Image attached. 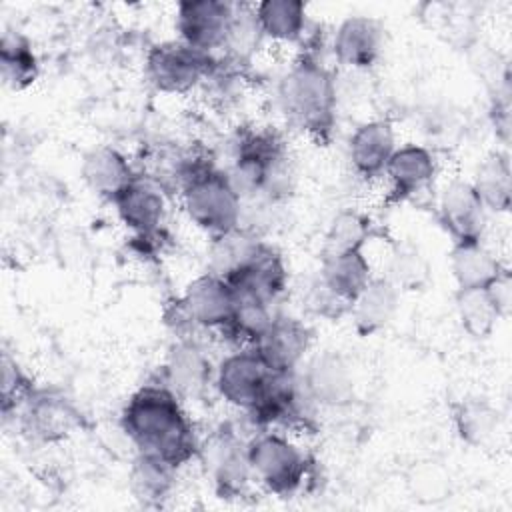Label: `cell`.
<instances>
[{"instance_id": "1", "label": "cell", "mask_w": 512, "mask_h": 512, "mask_svg": "<svg viewBox=\"0 0 512 512\" xmlns=\"http://www.w3.org/2000/svg\"><path fill=\"white\" fill-rule=\"evenodd\" d=\"M122 432L138 454L162 460L176 470L198 456L200 442L180 396L166 382L140 386L120 414Z\"/></svg>"}, {"instance_id": "2", "label": "cell", "mask_w": 512, "mask_h": 512, "mask_svg": "<svg viewBox=\"0 0 512 512\" xmlns=\"http://www.w3.org/2000/svg\"><path fill=\"white\" fill-rule=\"evenodd\" d=\"M278 102L292 126L326 144L336 124V76L312 52L302 50L278 84Z\"/></svg>"}, {"instance_id": "3", "label": "cell", "mask_w": 512, "mask_h": 512, "mask_svg": "<svg viewBox=\"0 0 512 512\" xmlns=\"http://www.w3.org/2000/svg\"><path fill=\"white\" fill-rule=\"evenodd\" d=\"M178 194L188 220L210 238L228 234L242 222L240 192L228 172L216 168L206 156H200L190 168Z\"/></svg>"}, {"instance_id": "4", "label": "cell", "mask_w": 512, "mask_h": 512, "mask_svg": "<svg viewBox=\"0 0 512 512\" xmlns=\"http://www.w3.org/2000/svg\"><path fill=\"white\" fill-rule=\"evenodd\" d=\"M254 482L276 496H290L304 486L310 460L286 434L262 428L246 442Z\"/></svg>"}, {"instance_id": "5", "label": "cell", "mask_w": 512, "mask_h": 512, "mask_svg": "<svg viewBox=\"0 0 512 512\" xmlns=\"http://www.w3.org/2000/svg\"><path fill=\"white\" fill-rule=\"evenodd\" d=\"M218 60L180 40L150 46L144 58V76L162 94H188L204 84Z\"/></svg>"}, {"instance_id": "6", "label": "cell", "mask_w": 512, "mask_h": 512, "mask_svg": "<svg viewBox=\"0 0 512 512\" xmlns=\"http://www.w3.org/2000/svg\"><path fill=\"white\" fill-rule=\"evenodd\" d=\"M274 378L276 372H272L258 352L248 346L228 354L218 364L214 372V388L226 404L250 414L262 404Z\"/></svg>"}, {"instance_id": "7", "label": "cell", "mask_w": 512, "mask_h": 512, "mask_svg": "<svg viewBox=\"0 0 512 512\" xmlns=\"http://www.w3.org/2000/svg\"><path fill=\"white\" fill-rule=\"evenodd\" d=\"M238 6L224 0H184L176 6L178 40L212 54L224 50Z\"/></svg>"}, {"instance_id": "8", "label": "cell", "mask_w": 512, "mask_h": 512, "mask_svg": "<svg viewBox=\"0 0 512 512\" xmlns=\"http://www.w3.org/2000/svg\"><path fill=\"white\" fill-rule=\"evenodd\" d=\"M198 458L206 466V474L220 498H242L252 478L246 442H242L232 430L214 432L204 444H200Z\"/></svg>"}, {"instance_id": "9", "label": "cell", "mask_w": 512, "mask_h": 512, "mask_svg": "<svg viewBox=\"0 0 512 512\" xmlns=\"http://www.w3.org/2000/svg\"><path fill=\"white\" fill-rule=\"evenodd\" d=\"M178 310L188 324L226 334L234 318L236 294L224 278L204 272L184 288Z\"/></svg>"}, {"instance_id": "10", "label": "cell", "mask_w": 512, "mask_h": 512, "mask_svg": "<svg viewBox=\"0 0 512 512\" xmlns=\"http://www.w3.org/2000/svg\"><path fill=\"white\" fill-rule=\"evenodd\" d=\"M112 206L120 222L132 232V240L152 242L166 222L164 188L152 178L138 174L114 200Z\"/></svg>"}, {"instance_id": "11", "label": "cell", "mask_w": 512, "mask_h": 512, "mask_svg": "<svg viewBox=\"0 0 512 512\" xmlns=\"http://www.w3.org/2000/svg\"><path fill=\"white\" fill-rule=\"evenodd\" d=\"M22 430L44 444L60 442L80 424V414L72 402L54 390L34 388L18 408Z\"/></svg>"}, {"instance_id": "12", "label": "cell", "mask_w": 512, "mask_h": 512, "mask_svg": "<svg viewBox=\"0 0 512 512\" xmlns=\"http://www.w3.org/2000/svg\"><path fill=\"white\" fill-rule=\"evenodd\" d=\"M226 282L236 296L274 306L288 288V268L282 254L264 240L258 252Z\"/></svg>"}, {"instance_id": "13", "label": "cell", "mask_w": 512, "mask_h": 512, "mask_svg": "<svg viewBox=\"0 0 512 512\" xmlns=\"http://www.w3.org/2000/svg\"><path fill=\"white\" fill-rule=\"evenodd\" d=\"M312 346V330L298 318L276 314L252 344L258 356L276 374H292Z\"/></svg>"}, {"instance_id": "14", "label": "cell", "mask_w": 512, "mask_h": 512, "mask_svg": "<svg viewBox=\"0 0 512 512\" xmlns=\"http://www.w3.org/2000/svg\"><path fill=\"white\" fill-rule=\"evenodd\" d=\"M438 174V162L430 148L414 142L398 146L384 170L388 178L386 206L402 204L426 190Z\"/></svg>"}, {"instance_id": "15", "label": "cell", "mask_w": 512, "mask_h": 512, "mask_svg": "<svg viewBox=\"0 0 512 512\" xmlns=\"http://www.w3.org/2000/svg\"><path fill=\"white\" fill-rule=\"evenodd\" d=\"M438 218L454 242H476L484 236L486 208L466 180H452L442 188Z\"/></svg>"}, {"instance_id": "16", "label": "cell", "mask_w": 512, "mask_h": 512, "mask_svg": "<svg viewBox=\"0 0 512 512\" xmlns=\"http://www.w3.org/2000/svg\"><path fill=\"white\" fill-rule=\"evenodd\" d=\"M312 404L344 408L354 400V376L348 362L336 352H320L308 360L300 380Z\"/></svg>"}, {"instance_id": "17", "label": "cell", "mask_w": 512, "mask_h": 512, "mask_svg": "<svg viewBox=\"0 0 512 512\" xmlns=\"http://www.w3.org/2000/svg\"><path fill=\"white\" fill-rule=\"evenodd\" d=\"M396 148V132L390 120H366L350 134L348 162L362 180H376L384 176Z\"/></svg>"}, {"instance_id": "18", "label": "cell", "mask_w": 512, "mask_h": 512, "mask_svg": "<svg viewBox=\"0 0 512 512\" xmlns=\"http://www.w3.org/2000/svg\"><path fill=\"white\" fill-rule=\"evenodd\" d=\"M384 30L380 20L364 14L344 18L332 40V52L336 60L352 70L372 68L382 54Z\"/></svg>"}, {"instance_id": "19", "label": "cell", "mask_w": 512, "mask_h": 512, "mask_svg": "<svg viewBox=\"0 0 512 512\" xmlns=\"http://www.w3.org/2000/svg\"><path fill=\"white\" fill-rule=\"evenodd\" d=\"M214 368L208 354L192 338H180L168 350L164 362V380L178 396H198L214 384Z\"/></svg>"}, {"instance_id": "20", "label": "cell", "mask_w": 512, "mask_h": 512, "mask_svg": "<svg viewBox=\"0 0 512 512\" xmlns=\"http://www.w3.org/2000/svg\"><path fill=\"white\" fill-rule=\"evenodd\" d=\"M80 176L90 192L112 202L138 176V172L118 148L104 144L84 154Z\"/></svg>"}, {"instance_id": "21", "label": "cell", "mask_w": 512, "mask_h": 512, "mask_svg": "<svg viewBox=\"0 0 512 512\" xmlns=\"http://www.w3.org/2000/svg\"><path fill=\"white\" fill-rule=\"evenodd\" d=\"M400 290L386 276H372L368 286L350 304V318L358 336L368 338L384 330L396 316Z\"/></svg>"}, {"instance_id": "22", "label": "cell", "mask_w": 512, "mask_h": 512, "mask_svg": "<svg viewBox=\"0 0 512 512\" xmlns=\"http://www.w3.org/2000/svg\"><path fill=\"white\" fill-rule=\"evenodd\" d=\"M326 288L348 306L372 280V266L364 250L324 256L318 272Z\"/></svg>"}, {"instance_id": "23", "label": "cell", "mask_w": 512, "mask_h": 512, "mask_svg": "<svg viewBox=\"0 0 512 512\" xmlns=\"http://www.w3.org/2000/svg\"><path fill=\"white\" fill-rule=\"evenodd\" d=\"M504 268L482 240L452 244L450 270L458 288H484Z\"/></svg>"}, {"instance_id": "24", "label": "cell", "mask_w": 512, "mask_h": 512, "mask_svg": "<svg viewBox=\"0 0 512 512\" xmlns=\"http://www.w3.org/2000/svg\"><path fill=\"white\" fill-rule=\"evenodd\" d=\"M264 38L274 42H298L306 32V4L298 0H262L252 6Z\"/></svg>"}, {"instance_id": "25", "label": "cell", "mask_w": 512, "mask_h": 512, "mask_svg": "<svg viewBox=\"0 0 512 512\" xmlns=\"http://www.w3.org/2000/svg\"><path fill=\"white\" fill-rule=\"evenodd\" d=\"M482 200L486 212H508L512 202V170L506 152L488 154L476 168L470 182Z\"/></svg>"}, {"instance_id": "26", "label": "cell", "mask_w": 512, "mask_h": 512, "mask_svg": "<svg viewBox=\"0 0 512 512\" xmlns=\"http://www.w3.org/2000/svg\"><path fill=\"white\" fill-rule=\"evenodd\" d=\"M210 250H208V272L228 278L236 270H240L264 244L262 236L238 226L236 230L210 238Z\"/></svg>"}, {"instance_id": "27", "label": "cell", "mask_w": 512, "mask_h": 512, "mask_svg": "<svg viewBox=\"0 0 512 512\" xmlns=\"http://www.w3.org/2000/svg\"><path fill=\"white\" fill-rule=\"evenodd\" d=\"M174 480L176 468L162 460L138 454L132 462L130 490L142 506H162V502L172 494Z\"/></svg>"}, {"instance_id": "28", "label": "cell", "mask_w": 512, "mask_h": 512, "mask_svg": "<svg viewBox=\"0 0 512 512\" xmlns=\"http://www.w3.org/2000/svg\"><path fill=\"white\" fill-rule=\"evenodd\" d=\"M0 68L4 84L12 90H24L38 78L40 66L32 44L16 32H6L0 42Z\"/></svg>"}, {"instance_id": "29", "label": "cell", "mask_w": 512, "mask_h": 512, "mask_svg": "<svg viewBox=\"0 0 512 512\" xmlns=\"http://www.w3.org/2000/svg\"><path fill=\"white\" fill-rule=\"evenodd\" d=\"M372 220L358 212V210H342L338 212L322 242V258L324 256H334L342 252H352V250H364L366 242L372 238Z\"/></svg>"}, {"instance_id": "30", "label": "cell", "mask_w": 512, "mask_h": 512, "mask_svg": "<svg viewBox=\"0 0 512 512\" xmlns=\"http://www.w3.org/2000/svg\"><path fill=\"white\" fill-rule=\"evenodd\" d=\"M454 304L460 326L470 338L486 340L492 336L500 316L490 304L484 288H456Z\"/></svg>"}, {"instance_id": "31", "label": "cell", "mask_w": 512, "mask_h": 512, "mask_svg": "<svg viewBox=\"0 0 512 512\" xmlns=\"http://www.w3.org/2000/svg\"><path fill=\"white\" fill-rule=\"evenodd\" d=\"M458 436L470 446H484L498 430V412L480 398H466L452 410Z\"/></svg>"}, {"instance_id": "32", "label": "cell", "mask_w": 512, "mask_h": 512, "mask_svg": "<svg viewBox=\"0 0 512 512\" xmlns=\"http://www.w3.org/2000/svg\"><path fill=\"white\" fill-rule=\"evenodd\" d=\"M386 278L400 292L420 290L430 280V264L414 244L402 242V244H396V248L390 254Z\"/></svg>"}, {"instance_id": "33", "label": "cell", "mask_w": 512, "mask_h": 512, "mask_svg": "<svg viewBox=\"0 0 512 512\" xmlns=\"http://www.w3.org/2000/svg\"><path fill=\"white\" fill-rule=\"evenodd\" d=\"M34 380L26 374V370L18 364L10 352H2L0 358V404L2 414L8 418L12 412L24 404V400L34 392Z\"/></svg>"}, {"instance_id": "34", "label": "cell", "mask_w": 512, "mask_h": 512, "mask_svg": "<svg viewBox=\"0 0 512 512\" xmlns=\"http://www.w3.org/2000/svg\"><path fill=\"white\" fill-rule=\"evenodd\" d=\"M304 306L320 316V318H326V320H338L342 318L344 314H348L350 306L346 302H342L340 298H336L328 288L326 284L320 280V276H316L310 284H308V290L304 294Z\"/></svg>"}, {"instance_id": "35", "label": "cell", "mask_w": 512, "mask_h": 512, "mask_svg": "<svg viewBox=\"0 0 512 512\" xmlns=\"http://www.w3.org/2000/svg\"><path fill=\"white\" fill-rule=\"evenodd\" d=\"M410 486H412V498L418 500V502H424V504H436L444 498H448V478L438 474V472H430L428 468L426 470H418L410 480Z\"/></svg>"}, {"instance_id": "36", "label": "cell", "mask_w": 512, "mask_h": 512, "mask_svg": "<svg viewBox=\"0 0 512 512\" xmlns=\"http://www.w3.org/2000/svg\"><path fill=\"white\" fill-rule=\"evenodd\" d=\"M484 292L490 300V304L494 306L496 314L500 316V320L510 316L512 310V280H510V270L504 268L496 278H492L486 286Z\"/></svg>"}]
</instances>
